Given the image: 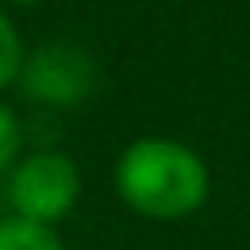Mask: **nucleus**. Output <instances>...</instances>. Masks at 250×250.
Segmentation results:
<instances>
[{"label":"nucleus","mask_w":250,"mask_h":250,"mask_svg":"<svg viewBox=\"0 0 250 250\" xmlns=\"http://www.w3.org/2000/svg\"><path fill=\"white\" fill-rule=\"evenodd\" d=\"M20 141H23V125H20V117L12 113V105L0 102V172L12 168V160H16V152H20Z\"/></svg>","instance_id":"obj_6"},{"label":"nucleus","mask_w":250,"mask_h":250,"mask_svg":"<svg viewBox=\"0 0 250 250\" xmlns=\"http://www.w3.org/2000/svg\"><path fill=\"white\" fill-rule=\"evenodd\" d=\"M0 250H66V246L55 227L8 215V219H0Z\"/></svg>","instance_id":"obj_4"},{"label":"nucleus","mask_w":250,"mask_h":250,"mask_svg":"<svg viewBox=\"0 0 250 250\" xmlns=\"http://www.w3.org/2000/svg\"><path fill=\"white\" fill-rule=\"evenodd\" d=\"M78 195H82L78 160L70 152H59V148H39V152L23 156L8 176L12 215L43 223V227L62 223L78 207Z\"/></svg>","instance_id":"obj_2"},{"label":"nucleus","mask_w":250,"mask_h":250,"mask_svg":"<svg viewBox=\"0 0 250 250\" xmlns=\"http://www.w3.org/2000/svg\"><path fill=\"white\" fill-rule=\"evenodd\" d=\"M20 94L39 102V105H55V109H74L82 105L94 86H98V62L78 47V43H39L23 55L20 78H16Z\"/></svg>","instance_id":"obj_3"},{"label":"nucleus","mask_w":250,"mask_h":250,"mask_svg":"<svg viewBox=\"0 0 250 250\" xmlns=\"http://www.w3.org/2000/svg\"><path fill=\"white\" fill-rule=\"evenodd\" d=\"M23 55H27V47H23V35H20L16 20L8 16V8L0 4V90L16 86V78H20V66H23Z\"/></svg>","instance_id":"obj_5"},{"label":"nucleus","mask_w":250,"mask_h":250,"mask_svg":"<svg viewBox=\"0 0 250 250\" xmlns=\"http://www.w3.org/2000/svg\"><path fill=\"white\" fill-rule=\"evenodd\" d=\"M8 4H39V0H8Z\"/></svg>","instance_id":"obj_7"},{"label":"nucleus","mask_w":250,"mask_h":250,"mask_svg":"<svg viewBox=\"0 0 250 250\" xmlns=\"http://www.w3.org/2000/svg\"><path fill=\"white\" fill-rule=\"evenodd\" d=\"M117 199L156 223H176L195 215L211 195L207 160L176 137H137L121 148L113 164Z\"/></svg>","instance_id":"obj_1"}]
</instances>
